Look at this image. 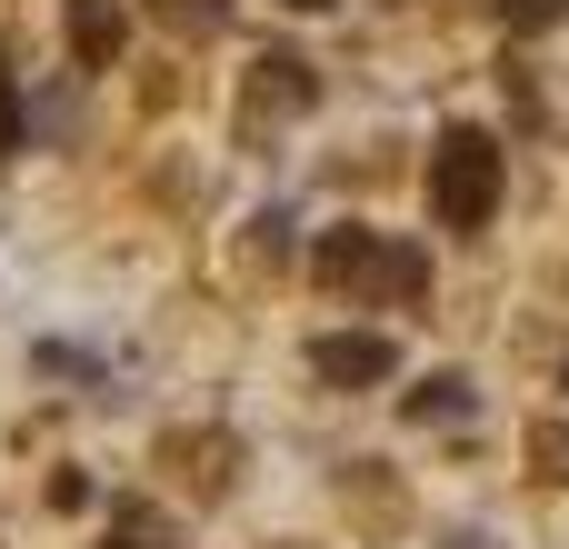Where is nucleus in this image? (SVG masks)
<instances>
[{
	"mask_svg": "<svg viewBox=\"0 0 569 549\" xmlns=\"http://www.w3.org/2000/svg\"><path fill=\"white\" fill-rule=\"evenodd\" d=\"M450 549H490V540H480V530H450Z\"/></svg>",
	"mask_w": 569,
	"mask_h": 549,
	"instance_id": "f8f14e48",
	"label": "nucleus"
},
{
	"mask_svg": "<svg viewBox=\"0 0 569 549\" xmlns=\"http://www.w3.org/2000/svg\"><path fill=\"white\" fill-rule=\"evenodd\" d=\"M290 10H320V0H290Z\"/></svg>",
	"mask_w": 569,
	"mask_h": 549,
	"instance_id": "ddd939ff",
	"label": "nucleus"
},
{
	"mask_svg": "<svg viewBox=\"0 0 569 549\" xmlns=\"http://www.w3.org/2000/svg\"><path fill=\"white\" fill-rule=\"evenodd\" d=\"M500 170H510V150H500L480 120H450L440 150H430V210H440L450 230H480V220L500 210Z\"/></svg>",
	"mask_w": 569,
	"mask_h": 549,
	"instance_id": "f257e3e1",
	"label": "nucleus"
},
{
	"mask_svg": "<svg viewBox=\"0 0 569 549\" xmlns=\"http://www.w3.org/2000/svg\"><path fill=\"white\" fill-rule=\"evenodd\" d=\"M320 280L330 290H370V300H420L430 290V260L410 250V240H380V230H330L320 240Z\"/></svg>",
	"mask_w": 569,
	"mask_h": 549,
	"instance_id": "f03ea898",
	"label": "nucleus"
},
{
	"mask_svg": "<svg viewBox=\"0 0 569 549\" xmlns=\"http://www.w3.org/2000/svg\"><path fill=\"white\" fill-rule=\"evenodd\" d=\"M530 450L550 460V480H569V430H530Z\"/></svg>",
	"mask_w": 569,
	"mask_h": 549,
	"instance_id": "9b49d317",
	"label": "nucleus"
},
{
	"mask_svg": "<svg viewBox=\"0 0 569 549\" xmlns=\"http://www.w3.org/2000/svg\"><path fill=\"white\" fill-rule=\"evenodd\" d=\"M400 410H410V420H460V410H470V380H460V370H430Z\"/></svg>",
	"mask_w": 569,
	"mask_h": 549,
	"instance_id": "423d86ee",
	"label": "nucleus"
},
{
	"mask_svg": "<svg viewBox=\"0 0 569 549\" xmlns=\"http://www.w3.org/2000/svg\"><path fill=\"white\" fill-rule=\"evenodd\" d=\"M500 20H510V30H560L569 0H500Z\"/></svg>",
	"mask_w": 569,
	"mask_h": 549,
	"instance_id": "9d476101",
	"label": "nucleus"
},
{
	"mask_svg": "<svg viewBox=\"0 0 569 549\" xmlns=\"http://www.w3.org/2000/svg\"><path fill=\"white\" fill-rule=\"evenodd\" d=\"M310 90H320V80H310L300 50H270V60L250 70V100H260V110H310Z\"/></svg>",
	"mask_w": 569,
	"mask_h": 549,
	"instance_id": "20e7f679",
	"label": "nucleus"
},
{
	"mask_svg": "<svg viewBox=\"0 0 569 549\" xmlns=\"http://www.w3.org/2000/svg\"><path fill=\"white\" fill-rule=\"evenodd\" d=\"M310 370H320L330 390H370V380L400 370V350H390L380 330H330V340H310Z\"/></svg>",
	"mask_w": 569,
	"mask_h": 549,
	"instance_id": "7ed1b4c3",
	"label": "nucleus"
},
{
	"mask_svg": "<svg viewBox=\"0 0 569 549\" xmlns=\"http://www.w3.org/2000/svg\"><path fill=\"white\" fill-rule=\"evenodd\" d=\"M110 549H170V530H160V520L130 500V510H110Z\"/></svg>",
	"mask_w": 569,
	"mask_h": 549,
	"instance_id": "6e6552de",
	"label": "nucleus"
},
{
	"mask_svg": "<svg viewBox=\"0 0 569 549\" xmlns=\"http://www.w3.org/2000/svg\"><path fill=\"white\" fill-rule=\"evenodd\" d=\"M160 20H170V30H220L230 0H160Z\"/></svg>",
	"mask_w": 569,
	"mask_h": 549,
	"instance_id": "1a4fd4ad",
	"label": "nucleus"
},
{
	"mask_svg": "<svg viewBox=\"0 0 569 549\" xmlns=\"http://www.w3.org/2000/svg\"><path fill=\"white\" fill-rule=\"evenodd\" d=\"M70 50H80V70H110L120 60V10L110 0H70Z\"/></svg>",
	"mask_w": 569,
	"mask_h": 549,
	"instance_id": "39448f33",
	"label": "nucleus"
},
{
	"mask_svg": "<svg viewBox=\"0 0 569 549\" xmlns=\"http://www.w3.org/2000/svg\"><path fill=\"white\" fill-rule=\"evenodd\" d=\"M30 150V120H20V80H10V50H0V160Z\"/></svg>",
	"mask_w": 569,
	"mask_h": 549,
	"instance_id": "0eeeda50",
	"label": "nucleus"
}]
</instances>
